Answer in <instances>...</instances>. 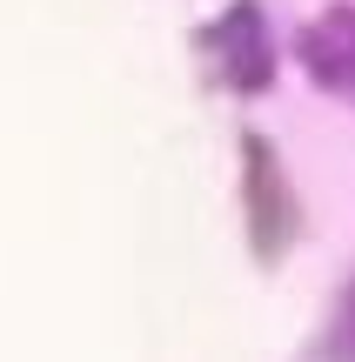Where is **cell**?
<instances>
[{
    "mask_svg": "<svg viewBox=\"0 0 355 362\" xmlns=\"http://www.w3.org/2000/svg\"><path fill=\"white\" fill-rule=\"evenodd\" d=\"M295 54H302V67L329 94H349L355 101V7H329L322 21H308Z\"/></svg>",
    "mask_w": 355,
    "mask_h": 362,
    "instance_id": "3957f363",
    "label": "cell"
},
{
    "mask_svg": "<svg viewBox=\"0 0 355 362\" xmlns=\"http://www.w3.org/2000/svg\"><path fill=\"white\" fill-rule=\"evenodd\" d=\"M335 356L355 362V282H349V296H342V322H335Z\"/></svg>",
    "mask_w": 355,
    "mask_h": 362,
    "instance_id": "277c9868",
    "label": "cell"
},
{
    "mask_svg": "<svg viewBox=\"0 0 355 362\" xmlns=\"http://www.w3.org/2000/svg\"><path fill=\"white\" fill-rule=\"evenodd\" d=\"M241 215H248V242L262 262H275L295 235V188L282 181V161L262 134H241Z\"/></svg>",
    "mask_w": 355,
    "mask_h": 362,
    "instance_id": "6da1fadb",
    "label": "cell"
},
{
    "mask_svg": "<svg viewBox=\"0 0 355 362\" xmlns=\"http://www.w3.org/2000/svg\"><path fill=\"white\" fill-rule=\"evenodd\" d=\"M215 47V67H222V81L228 88H241V94H262L268 81H275V54H268V21H262V7L255 0H235V7L222 13V21L201 34Z\"/></svg>",
    "mask_w": 355,
    "mask_h": 362,
    "instance_id": "7a4b0ae2",
    "label": "cell"
}]
</instances>
